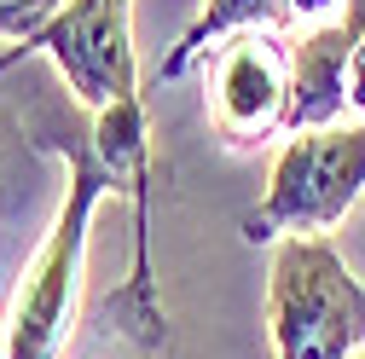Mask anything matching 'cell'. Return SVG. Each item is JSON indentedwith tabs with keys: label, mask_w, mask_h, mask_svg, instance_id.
Wrapping results in <instances>:
<instances>
[{
	"label": "cell",
	"mask_w": 365,
	"mask_h": 359,
	"mask_svg": "<svg viewBox=\"0 0 365 359\" xmlns=\"http://www.w3.org/2000/svg\"><path fill=\"white\" fill-rule=\"evenodd\" d=\"M336 6H342V0H290V18H302V24H325Z\"/></svg>",
	"instance_id": "cell-11"
},
{
	"label": "cell",
	"mask_w": 365,
	"mask_h": 359,
	"mask_svg": "<svg viewBox=\"0 0 365 359\" xmlns=\"http://www.w3.org/2000/svg\"><path fill=\"white\" fill-rule=\"evenodd\" d=\"M354 359H365V348H359V353H354Z\"/></svg>",
	"instance_id": "cell-13"
},
{
	"label": "cell",
	"mask_w": 365,
	"mask_h": 359,
	"mask_svg": "<svg viewBox=\"0 0 365 359\" xmlns=\"http://www.w3.org/2000/svg\"><path fill=\"white\" fill-rule=\"evenodd\" d=\"M348 58L354 35L342 18L307 24L302 41H290V133L336 128L348 116Z\"/></svg>",
	"instance_id": "cell-7"
},
{
	"label": "cell",
	"mask_w": 365,
	"mask_h": 359,
	"mask_svg": "<svg viewBox=\"0 0 365 359\" xmlns=\"http://www.w3.org/2000/svg\"><path fill=\"white\" fill-rule=\"evenodd\" d=\"M342 24L354 35V58H348V110L365 122V0H342Z\"/></svg>",
	"instance_id": "cell-9"
},
{
	"label": "cell",
	"mask_w": 365,
	"mask_h": 359,
	"mask_svg": "<svg viewBox=\"0 0 365 359\" xmlns=\"http://www.w3.org/2000/svg\"><path fill=\"white\" fill-rule=\"evenodd\" d=\"M359 192H365V122L284 133V151L272 157L267 192L244 214V238L272 244V238L331 232L359 203Z\"/></svg>",
	"instance_id": "cell-3"
},
{
	"label": "cell",
	"mask_w": 365,
	"mask_h": 359,
	"mask_svg": "<svg viewBox=\"0 0 365 359\" xmlns=\"http://www.w3.org/2000/svg\"><path fill=\"white\" fill-rule=\"evenodd\" d=\"M93 145L105 151V162L122 174V186L133 197V266H128V284L105 296L99 319L140 348H163L168 319H163V301H157V279H151V128H145V99L128 93L110 110H99Z\"/></svg>",
	"instance_id": "cell-5"
},
{
	"label": "cell",
	"mask_w": 365,
	"mask_h": 359,
	"mask_svg": "<svg viewBox=\"0 0 365 359\" xmlns=\"http://www.w3.org/2000/svg\"><path fill=\"white\" fill-rule=\"evenodd\" d=\"M64 162V203L53 214V232L24 266V284L12 301L6 325V359H58L64 336L76 325V296H81V266H87V238H93V214L105 209L110 192H128L122 174L105 162V151L87 133H58L41 140Z\"/></svg>",
	"instance_id": "cell-1"
},
{
	"label": "cell",
	"mask_w": 365,
	"mask_h": 359,
	"mask_svg": "<svg viewBox=\"0 0 365 359\" xmlns=\"http://www.w3.org/2000/svg\"><path fill=\"white\" fill-rule=\"evenodd\" d=\"M0 359H6V325H0Z\"/></svg>",
	"instance_id": "cell-12"
},
{
	"label": "cell",
	"mask_w": 365,
	"mask_h": 359,
	"mask_svg": "<svg viewBox=\"0 0 365 359\" xmlns=\"http://www.w3.org/2000/svg\"><path fill=\"white\" fill-rule=\"evenodd\" d=\"M267 336L279 359H354L365 348V284L325 232L272 249Z\"/></svg>",
	"instance_id": "cell-2"
},
{
	"label": "cell",
	"mask_w": 365,
	"mask_h": 359,
	"mask_svg": "<svg viewBox=\"0 0 365 359\" xmlns=\"http://www.w3.org/2000/svg\"><path fill=\"white\" fill-rule=\"evenodd\" d=\"M47 53L81 110H110L116 99L140 93V53H133V6L128 0H64L29 41L0 53V76L24 58Z\"/></svg>",
	"instance_id": "cell-4"
},
{
	"label": "cell",
	"mask_w": 365,
	"mask_h": 359,
	"mask_svg": "<svg viewBox=\"0 0 365 359\" xmlns=\"http://www.w3.org/2000/svg\"><path fill=\"white\" fill-rule=\"evenodd\" d=\"M296 24L290 18V0H203V12L180 29V41L163 53V81H180L209 47H220L226 35H238V29H284Z\"/></svg>",
	"instance_id": "cell-8"
},
{
	"label": "cell",
	"mask_w": 365,
	"mask_h": 359,
	"mask_svg": "<svg viewBox=\"0 0 365 359\" xmlns=\"http://www.w3.org/2000/svg\"><path fill=\"white\" fill-rule=\"evenodd\" d=\"M209 122L238 151L290 133V41L272 29L226 35L209 58Z\"/></svg>",
	"instance_id": "cell-6"
},
{
	"label": "cell",
	"mask_w": 365,
	"mask_h": 359,
	"mask_svg": "<svg viewBox=\"0 0 365 359\" xmlns=\"http://www.w3.org/2000/svg\"><path fill=\"white\" fill-rule=\"evenodd\" d=\"M64 0H0V41H29Z\"/></svg>",
	"instance_id": "cell-10"
}]
</instances>
